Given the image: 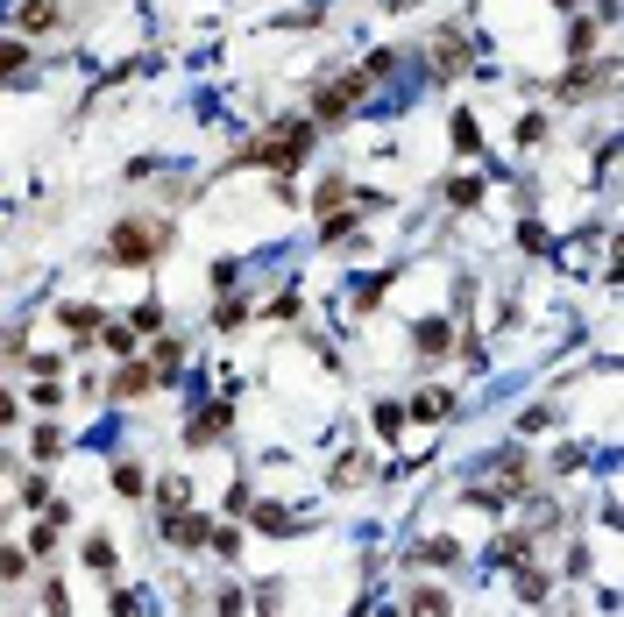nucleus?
Here are the masks:
<instances>
[{
  "instance_id": "1",
  "label": "nucleus",
  "mask_w": 624,
  "mask_h": 617,
  "mask_svg": "<svg viewBox=\"0 0 624 617\" xmlns=\"http://www.w3.org/2000/svg\"><path fill=\"white\" fill-rule=\"evenodd\" d=\"M305 149H312V121H277L270 135H256V142L234 149V164H256V171H298Z\"/></svg>"
},
{
  "instance_id": "2",
  "label": "nucleus",
  "mask_w": 624,
  "mask_h": 617,
  "mask_svg": "<svg viewBox=\"0 0 624 617\" xmlns=\"http://www.w3.org/2000/svg\"><path fill=\"white\" fill-rule=\"evenodd\" d=\"M171 235H178L171 220H156V213H128L114 235H107V256H114V263H156V256L171 249Z\"/></svg>"
},
{
  "instance_id": "3",
  "label": "nucleus",
  "mask_w": 624,
  "mask_h": 617,
  "mask_svg": "<svg viewBox=\"0 0 624 617\" xmlns=\"http://www.w3.org/2000/svg\"><path fill=\"white\" fill-rule=\"evenodd\" d=\"M362 93H369L362 71H341V79H327L320 93H312V121H348L362 107Z\"/></svg>"
},
{
  "instance_id": "4",
  "label": "nucleus",
  "mask_w": 624,
  "mask_h": 617,
  "mask_svg": "<svg viewBox=\"0 0 624 617\" xmlns=\"http://www.w3.org/2000/svg\"><path fill=\"white\" fill-rule=\"evenodd\" d=\"M227 426H234V398H220V405H206V412H199V419L185 426V440H192V447H213V440H220Z\"/></svg>"
},
{
  "instance_id": "5",
  "label": "nucleus",
  "mask_w": 624,
  "mask_h": 617,
  "mask_svg": "<svg viewBox=\"0 0 624 617\" xmlns=\"http://www.w3.org/2000/svg\"><path fill=\"white\" fill-rule=\"evenodd\" d=\"M447 348H454V327H447V320H419V327H412V355H419V362H440Z\"/></svg>"
},
{
  "instance_id": "6",
  "label": "nucleus",
  "mask_w": 624,
  "mask_h": 617,
  "mask_svg": "<svg viewBox=\"0 0 624 617\" xmlns=\"http://www.w3.org/2000/svg\"><path fill=\"white\" fill-rule=\"evenodd\" d=\"M107 391L135 405V398H149V391H156V369H142V362H128V369H114V383H107Z\"/></svg>"
},
{
  "instance_id": "7",
  "label": "nucleus",
  "mask_w": 624,
  "mask_h": 617,
  "mask_svg": "<svg viewBox=\"0 0 624 617\" xmlns=\"http://www.w3.org/2000/svg\"><path fill=\"white\" fill-rule=\"evenodd\" d=\"M249 518H256V532H270V539H291V532H298V518H291L284 504H270V497H263V504L249 497Z\"/></svg>"
},
{
  "instance_id": "8",
  "label": "nucleus",
  "mask_w": 624,
  "mask_h": 617,
  "mask_svg": "<svg viewBox=\"0 0 624 617\" xmlns=\"http://www.w3.org/2000/svg\"><path fill=\"white\" fill-rule=\"evenodd\" d=\"M57 327H71V341H86L93 327H107V313H100V305H64Z\"/></svg>"
},
{
  "instance_id": "9",
  "label": "nucleus",
  "mask_w": 624,
  "mask_h": 617,
  "mask_svg": "<svg viewBox=\"0 0 624 617\" xmlns=\"http://www.w3.org/2000/svg\"><path fill=\"white\" fill-rule=\"evenodd\" d=\"M447 135H454V149H461V157H476V149H483V128H476V114H468V107H454Z\"/></svg>"
},
{
  "instance_id": "10",
  "label": "nucleus",
  "mask_w": 624,
  "mask_h": 617,
  "mask_svg": "<svg viewBox=\"0 0 624 617\" xmlns=\"http://www.w3.org/2000/svg\"><path fill=\"white\" fill-rule=\"evenodd\" d=\"M454 64H468V43H461V29H440L433 36V71H454Z\"/></svg>"
},
{
  "instance_id": "11",
  "label": "nucleus",
  "mask_w": 624,
  "mask_h": 617,
  "mask_svg": "<svg viewBox=\"0 0 624 617\" xmlns=\"http://www.w3.org/2000/svg\"><path fill=\"white\" fill-rule=\"evenodd\" d=\"M57 15H64V0H29V8L15 15V29H22V36H36V29H50Z\"/></svg>"
},
{
  "instance_id": "12",
  "label": "nucleus",
  "mask_w": 624,
  "mask_h": 617,
  "mask_svg": "<svg viewBox=\"0 0 624 617\" xmlns=\"http://www.w3.org/2000/svg\"><path fill=\"white\" fill-rule=\"evenodd\" d=\"M164 532L178 539V547H199V539H206L213 525H206V518H192V511H171V518H164Z\"/></svg>"
},
{
  "instance_id": "13",
  "label": "nucleus",
  "mask_w": 624,
  "mask_h": 617,
  "mask_svg": "<svg viewBox=\"0 0 624 617\" xmlns=\"http://www.w3.org/2000/svg\"><path fill=\"white\" fill-rule=\"evenodd\" d=\"M405 610H412V617H454V603H447L440 589H412V596H405Z\"/></svg>"
},
{
  "instance_id": "14",
  "label": "nucleus",
  "mask_w": 624,
  "mask_h": 617,
  "mask_svg": "<svg viewBox=\"0 0 624 617\" xmlns=\"http://www.w3.org/2000/svg\"><path fill=\"white\" fill-rule=\"evenodd\" d=\"M15 71H29V43L22 36H0V79H15Z\"/></svg>"
},
{
  "instance_id": "15",
  "label": "nucleus",
  "mask_w": 624,
  "mask_h": 617,
  "mask_svg": "<svg viewBox=\"0 0 624 617\" xmlns=\"http://www.w3.org/2000/svg\"><path fill=\"white\" fill-rule=\"evenodd\" d=\"M114 490H121V497H142V490H149L142 461H114Z\"/></svg>"
},
{
  "instance_id": "16",
  "label": "nucleus",
  "mask_w": 624,
  "mask_h": 617,
  "mask_svg": "<svg viewBox=\"0 0 624 617\" xmlns=\"http://www.w3.org/2000/svg\"><path fill=\"white\" fill-rule=\"evenodd\" d=\"M419 561H426V568H461V547H454V539H426Z\"/></svg>"
},
{
  "instance_id": "17",
  "label": "nucleus",
  "mask_w": 624,
  "mask_h": 617,
  "mask_svg": "<svg viewBox=\"0 0 624 617\" xmlns=\"http://www.w3.org/2000/svg\"><path fill=\"white\" fill-rule=\"evenodd\" d=\"M405 412H412V419H447V412H454V398H447V391H426V398H412Z\"/></svg>"
},
{
  "instance_id": "18",
  "label": "nucleus",
  "mask_w": 624,
  "mask_h": 617,
  "mask_svg": "<svg viewBox=\"0 0 624 617\" xmlns=\"http://www.w3.org/2000/svg\"><path fill=\"white\" fill-rule=\"evenodd\" d=\"M29 454H36V461H57V454H64V426H36Z\"/></svg>"
},
{
  "instance_id": "19",
  "label": "nucleus",
  "mask_w": 624,
  "mask_h": 617,
  "mask_svg": "<svg viewBox=\"0 0 624 617\" xmlns=\"http://www.w3.org/2000/svg\"><path fill=\"white\" fill-rule=\"evenodd\" d=\"M376 433H383V440H398V433H405V405H398V398H383V405H376Z\"/></svg>"
},
{
  "instance_id": "20",
  "label": "nucleus",
  "mask_w": 624,
  "mask_h": 617,
  "mask_svg": "<svg viewBox=\"0 0 624 617\" xmlns=\"http://www.w3.org/2000/svg\"><path fill=\"white\" fill-rule=\"evenodd\" d=\"M156 327H164V305H135V313H128V334H156Z\"/></svg>"
},
{
  "instance_id": "21",
  "label": "nucleus",
  "mask_w": 624,
  "mask_h": 617,
  "mask_svg": "<svg viewBox=\"0 0 624 617\" xmlns=\"http://www.w3.org/2000/svg\"><path fill=\"white\" fill-rule=\"evenodd\" d=\"M568 57H575V64L596 57V29H589V22H568Z\"/></svg>"
},
{
  "instance_id": "22",
  "label": "nucleus",
  "mask_w": 624,
  "mask_h": 617,
  "mask_svg": "<svg viewBox=\"0 0 624 617\" xmlns=\"http://www.w3.org/2000/svg\"><path fill=\"white\" fill-rule=\"evenodd\" d=\"M0 582H29V554L22 547H0Z\"/></svg>"
},
{
  "instance_id": "23",
  "label": "nucleus",
  "mask_w": 624,
  "mask_h": 617,
  "mask_svg": "<svg viewBox=\"0 0 624 617\" xmlns=\"http://www.w3.org/2000/svg\"><path fill=\"white\" fill-rule=\"evenodd\" d=\"M86 568L93 575H114V539H86Z\"/></svg>"
},
{
  "instance_id": "24",
  "label": "nucleus",
  "mask_w": 624,
  "mask_h": 617,
  "mask_svg": "<svg viewBox=\"0 0 624 617\" xmlns=\"http://www.w3.org/2000/svg\"><path fill=\"white\" fill-rule=\"evenodd\" d=\"M362 476H369V461H362V454H341V461H334V483H341V490H348V483H362Z\"/></svg>"
},
{
  "instance_id": "25",
  "label": "nucleus",
  "mask_w": 624,
  "mask_h": 617,
  "mask_svg": "<svg viewBox=\"0 0 624 617\" xmlns=\"http://www.w3.org/2000/svg\"><path fill=\"white\" fill-rule=\"evenodd\" d=\"M447 199H454V206H476V199H483V178H447Z\"/></svg>"
},
{
  "instance_id": "26",
  "label": "nucleus",
  "mask_w": 624,
  "mask_h": 617,
  "mask_svg": "<svg viewBox=\"0 0 624 617\" xmlns=\"http://www.w3.org/2000/svg\"><path fill=\"white\" fill-rule=\"evenodd\" d=\"M29 398H36L43 412H57V405H64V391H57V376H36V383H29Z\"/></svg>"
},
{
  "instance_id": "27",
  "label": "nucleus",
  "mask_w": 624,
  "mask_h": 617,
  "mask_svg": "<svg viewBox=\"0 0 624 617\" xmlns=\"http://www.w3.org/2000/svg\"><path fill=\"white\" fill-rule=\"evenodd\" d=\"M242 320H249L242 298H220V305H213V327H242Z\"/></svg>"
},
{
  "instance_id": "28",
  "label": "nucleus",
  "mask_w": 624,
  "mask_h": 617,
  "mask_svg": "<svg viewBox=\"0 0 624 617\" xmlns=\"http://www.w3.org/2000/svg\"><path fill=\"white\" fill-rule=\"evenodd\" d=\"M100 341H107L114 355H128V348H135V334H128V320H107V327H100Z\"/></svg>"
},
{
  "instance_id": "29",
  "label": "nucleus",
  "mask_w": 624,
  "mask_h": 617,
  "mask_svg": "<svg viewBox=\"0 0 624 617\" xmlns=\"http://www.w3.org/2000/svg\"><path fill=\"white\" fill-rule=\"evenodd\" d=\"M43 610H50V617H71V589H64V582H43Z\"/></svg>"
},
{
  "instance_id": "30",
  "label": "nucleus",
  "mask_w": 624,
  "mask_h": 617,
  "mask_svg": "<svg viewBox=\"0 0 624 617\" xmlns=\"http://www.w3.org/2000/svg\"><path fill=\"white\" fill-rule=\"evenodd\" d=\"M57 554V525H36V539H29V561H50Z\"/></svg>"
},
{
  "instance_id": "31",
  "label": "nucleus",
  "mask_w": 624,
  "mask_h": 617,
  "mask_svg": "<svg viewBox=\"0 0 624 617\" xmlns=\"http://www.w3.org/2000/svg\"><path fill=\"white\" fill-rule=\"evenodd\" d=\"M213 610H220V617H249V596H242V589H220Z\"/></svg>"
},
{
  "instance_id": "32",
  "label": "nucleus",
  "mask_w": 624,
  "mask_h": 617,
  "mask_svg": "<svg viewBox=\"0 0 624 617\" xmlns=\"http://www.w3.org/2000/svg\"><path fill=\"white\" fill-rule=\"evenodd\" d=\"M156 369H185V341H156Z\"/></svg>"
},
{
  "instance_id": "33",
  "label": "nucleus",
  "mask_w": 624,
  "mask_h": 617,
  "mask_svg": "<svg viewBox=\"0 0 624 617\" xmlns=\"http://www.w3.org/2000/svg\"><path fill=\"white\" fill-rule=\"evenodd\" d=\"M518 142H546V114H525L518 121Z\"/></svg>"
},
{
  "instance_id": "34",
  "label": "nucleus",
  "mask_w": 624,
  "mask_h": 617,
  "mask_svg": "<svg viewBox=\"0 0 624 617\" xmlns=\"http://www.w3.org/2000/svg\"><path fill=\"white\" fill-rule=\"evenodd\" d=\"M0 419H8V426L22 419V405H15V391H0Z\"/></svg>"
},
{
  "instance_id": "35",
  "label": "nucleus",
  "mask_w": 624,
  "mask_h": 617,
  "mask_svg": "<svg viewBox=\"0 0 624 617\" xmlns=\"http://www.w3.org/2000/svg\"><path fill=\"white\" fill-rule=\"evenodd\" d=\"M355 617H390V610H383V603H362V610H355Z\"/></svg>"
},
{
  "instance_id": "36",
  "label": "nucleus",
  "mask_w": 624,
  "mask_h": 617,
  "mask_svg": "<svg viewBox=\"0 0 624 617\" xmlns=\"http://www.w3.org/2000/svg\"><path fill=\"white\" fill-rule=\"evenodd\" d=\"M554 8H582V0H554Z\"/></svg>"
}]
</instances>
